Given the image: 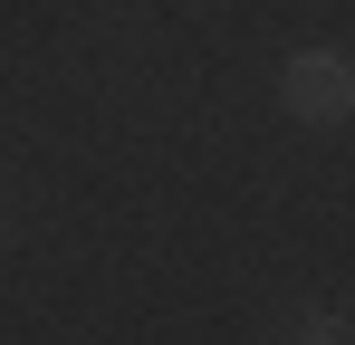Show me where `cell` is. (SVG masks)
Returning a JSON list of instances; mask_svg holds the SVG:
<instances>
[{
    "label": "cell",
    "mask_w": 355,
    "mask_h": 345,
    "mask_svg": "<svg viewBox=\"0 0 355 345\" xmlns=\"http://www.w3.org/2000/svg\"><path fill=\"white\" fill-rule=\"evenodd\" d=\"M279 96H288V115H297V125H346V115H355V57H336V48L288 57Z\"/></svg>",
    "instance_id": "1"
},
{
    "label": "cell",
    "mask_w": 355,
    "mask_h": 345,
    "mask_svg": "<svg viewBox=\"0 0 355 345\" xmlns=\"http://www.w3.org/2000/svg\"><path fill=\"white\" fill-rule=\"evenodd\" d=\"M297 345H346V326H336V317H307V326H297Z\"/></svg>",
    "instance_id": "2"
}]
</instances>
